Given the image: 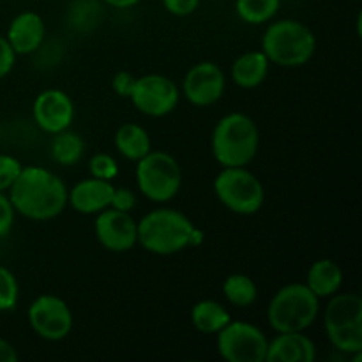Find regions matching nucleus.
Masks as SVG:
<instances>
[{
    "mask_svg": "<svg viewBox=\"0 0 362 362\" xmlns=\"http://www.w3.org/2000/svg\"><path fill=\"white\" fill-rule=\"evenodd\" d=\"M134 204H136V194H134L133 189H129V187H115L110 207L117 209V211L129 212L134 207Z\"/></svg>",
    "mask_w": 362,
    "mask_h": 362,
    "instance_id": "31",
    "label": "nucleus"
},
{
    "mask_svg": "<svg viewBox=\"0 0 362 362\" xmlns=\"http://www.w3.org/2000/svg\"><path fill=\"white\" fill-rule=\"evenodd\" d=\"M21 168L23 165L16 158L9 154H0V191L9 189L11 184L20 175Z\"/></svg>",
    "mask_w": 362,
    "mask_h": 362,
    "instance_id": "29",
    "label": "nucleus"
},
{
    "mask_svg": "<svg viewBox=\"0 0 362 362\" xmlns=\"http://www.w3.org/2000/svg\"><path fill=\"white\" fill-rule=\"evenodd\" d=\"M331 297L324 313L325 331L362 322V299L357 293H334Z\"/></svg>",
    "mask_w": 362,
    "mask_h": 362,
    "instance_id": "19",
    "label": "nucleus"
},
{
    "mask_svg": "<svg viewBox=\"0 0 362 362\" xmlns=\"http://www.w3.org/2000/svg\"><path fill=\"white\" fill-rule=\"evenodd\" d=\"M14 62H16V53L11 48L9 41L0 35V80L13 71Z\"/></svg>",
    "mask_w": 362,
    "mask_h": 362,
    "instance_id": "32",
    "label": "nucleus"
},
{
    "mask_svg": "<svg viewBox=\"0 0 362 362\" xmlns=\"http://www.w3.org/2000/svg\"><path fill=\"white\" fill-rule=\"evenodd\" d=\"M317 350L313 341L303 332H278L269 341L265 362H313Z\"/></svg>",
    "mask_w": 362,
    "mask_h": 362,
    "instance_id": "16",
    "label": "nucleus"
},
{
    "mask_svg": "<svg viewBox=\"0 0 362 362\" xmlns=\"http://www.w3.org/2000/svg\"><path fill=\"white\" fill-rule=\"evenodd\" d=\"M214 193L228 211L240 216L257 214L265 202V191L246 166L223 168L214 179Z\"/></svg>",
    "mask_w": 362,
    "mask_h": 362,
    "instance_id": "7",
    "label": "nucleus"
},
{
    "mask_svg": "<svg viewBox=\"0 0 362 362\" xmlns=\"http://www.w3.org/2000/svg\"><path fill=\"white\" fill-rule=\"evenodd\" d=\"M115 147L129 161H140L152 151L151 136L141 126L134 122L122 124L115 133Z\"/></svg>",
    "mask_w": 362,
    "mask_h": 362,
    "instance_id": "20",
    "label": "nucleus"
},
{
    "mask_svg": "<svg viewBox=\"0 0 362 362\" xmlns=\"http://www.w3.org/2000/svg\"><path fill=\"white\" fill-rule=\"evenodd\" d=\"M165 9L173 16H189L200 6V0H163Z\"/></svg>",
    "mask_w": 362,
    "mask_h": 362,
    "instance_id": "33",
    "label": "nucleus"
},
{
    "mask_svg": "<svg viewBox=\"0 0 362 362\" xmlns=\"http://www.w3.org/2000/svg\"><path fill=\"white\" fill-rule=\"evenodd\" d=\"M45 34L46 27L42 18L37 13L25 11L11 21L6 39L16 55H32L42 46Z\"/></svg>",
    "mask_w": 362,
    "mask_h": 362,
    "instance_id": "14",
    "label": "nucleus"
},
{
    "mask_svg": "<svg viewBox=\"0 0 362 362\" xmlns=\"http://www.w3.org/2000/svg\"><path fill=\"white\" fill-rule=\"evenodd\" d=\"M281 0H235V13L244 23L264 25L278 14Z\"/></svg>",
    "mask_w": 362,
    "mask_h": 362,
    "instance_id": "23",
    "label": "nucleus"
},
{
    "mask_svg": "<svg viewBox=\"0 0 362 362\" xmlns=\"http://www.w3.org/2000/svg\"><path fill=\"white\" fill-rule=\"evenodd\" d=\"M225 85L226 80L221 67L205 60L187 71L182 81V92L191 105L211 106L223 98Z\"/></svg>",
    "mask_w": 362,
    "mask_h": 362,
    "instance_id": "12",
    "label": "nucleus"
},
{
    "mask_svg": "<svg viewBox=\"0 0 362 362\" xmlns=\"http://www.w3.org/2000/svg\"><path fill=\"white\" fill-rule=\"evenodd\" d=\"M14 212L32 221L57 218L67 205V187L59 175L42 166H23L9 189Z\"/></svg>",
    "mask_w": 362,
    "mask_h": 362,
    "instance_id": "1",
    "label": "nucleus"
},
{
    "mask_svg": "<svg viewBox=\"0 0 362 362\" xmlns=\"http://www.w3.org/2000/svg\"><path fill=\"white\" fill-rule=\"evenodd\" d=\"M136 184L145 198L156 204H166L179 194L182 172L173 156L151 151L136 161Z\"/></svg>",
    "mask_w": 362,
    "mask_h": 362,
    "instance_id": "6",
    "label": "nucleus"
},
{
    "mask_svg": "<svg viewBox=\"0 0 362 362\" xmlns=\"http://www.w3.org/2000/svg\"><path fill=\"white\" fill-rule=\"evenodd\" d=\"M317 37L297 20H278L271 23L262 37V52L281 67H300L313 57Z\"/></svg>",
    "mask_w": 362,
    "mask_h": 362,
    "instance_id": "4",
    "label": "nucleus"
},
{
    "mask_svg": "<svg viewBox=\"0 0 362 362\" xmlns=\"http://www.w3.org/2000/svg\"><path fill=\"white\" fill-rule=\"evenodd\" d=\"M18 354L9 341L0 338V362H16Z\"/></svg>",
    "mask_w": 362,
    "mask_h": 362,
    "instance_id": "35",
    "label": "nucleus"
},
{
    "mask_svg": "<svg viewBox=\"0 0 362 362\" xmlns=\"http://www.w3.org/2000/svg\"><path fill=\"white\" fill-rule=\"evenodd\" d=\"M14 214L16 212H14L9 197L4 194V191H0V239L9 235L14 225Z\"/></svg>",
    "mask_w": 362,
    "mask_h": 362,
    "instance_id": "30",
    "label": "nucleus"
},
{
    "mask_svg": "<svg viewBox=\"0 0 362 362\" xmlns=\"http://www.w3.org/2000/svg\"><path fill=\"white\" fill-rule=\"evenodd\" d=\"M0 138H2V127H0Z\"/></svg>",
    "mask_w": 362,
    "mask_h": 362,
    "instance_id": "37",
    "label": "nucleus"
},
{
    "mask_svg": "<svg viewBox=\"0 0 362 362\" xmlns=\"http://www.w3.org/2000/svg\"><path fill=\"white\" fill-rule=\"evenodd\" d=\"M28 324L32 331L48 341L67 338L73 329V313L66 300L57 296H39L28 308Z\"/></svg>",
    "mask_w": 362,
    "mask_h": 362,
    "instance_id": "10",
    "label": "nucleus"
},
{
    "mask_svg": "<svg viewBox=\"0 0 362 362\" xmlns=\"http://www.w3.org/2000/svg\"><path fill=\"white\" fill-rule=\"evenodd\" d=\"M260 145L257 124L244 113H228L212 131V154L223 168L246 166Z\"/></svg>",
    "mask_w": 362,
    "mask_h": 362,
    "instance_id": "3",
    "label": "nucleus"
},
{
    "mask_svg": "<svg viewBox=\"0 0 362 362\" xmlns=\"http://www.w3.org/2000/svg\"><path fill=\"white\" fill-rule=\"evenodd\" d=\"M32 115L35 124L45 133L57 134L64 129H69L74 119V105L64 90L48 88L35 98Z\"/></svg>",
    "mask_w": 362,
    "mask_h": 362,
    "instance_id": "13",
    "label": "nucleus"
},
{
    "mask_svg": "<svg viewBox=\"0 0 362 362\" xmlns=\"http://www.w3.org/2000/svg\"><path fill=\"white\" fill-rule=\"evenodd\" d=\"M138 112L148 117H165L179 105V88L175 81L163 74H145L134 78L129 94Z\"/></svg>",
    "mask_w": 362,
    "mask_h": 362,
    "instance_id": "9",
    "label": "nucleus"
},
{
    "mask_svg": "<svg viewBox=\"0 0 362 362\" xmlns=\"http://www.w3.org/2000/svg\"><path fill=\"white\" fill-rule=\"evenodd\" d=\"M320 299L306 283H292L274 293L267 308V318L276 332H304L318 317Z\"/></svg>",
    "mask_w": 362,
    "mask_h": 362,
    "instance_id": "5",
    "label": "nucleus"
},
{
    "mask_svg": "<svg viewBox=\"0 0 362 362\" xmlns=\"http://www.w3.org/2000/svg\"><path fill=\"white\" fill-rule=\"evenodd\" d=\"M343 283V271L334 260L329 258H322L317 260L310 267L306 276V286L318 297V299H325L331 297L341 288Z\"/></svg>",
    "mask_w": 362,
    "mask_h": 362,
    "instance_id": "17",
    "label": "nucleus"
},
{
    "mask_svg": "<svg viewBox=\"0 0 362 362\" xmlns=\"http://www.w3.org/2000/svg\"><path fill=\"white\" fill-rule=\"evenodd\" d=\"M327 338L336 350L345 354L362 352V322L329 329Z\"/></svg>",
    "mask_w": 362,
    "mask_h": 362,
    "instance_id": "25",
    "label": "nucleus"
},
{
    "mask_svg": "<svg viewBox=\"0 0 362 362\" xmlns=\"http://www.w3.org/2000/svg\"><path fill=\"white\" fill-rule=\"evenodd\" d=\"M113 191L115 186L110 180L90 177L78 182L67 193V204H71V207L80 214H99L110 207Z\"/></svg>",
    "mask_w": 362,
    "mask_h": 362,
    "instance_id": "15",
    "label": "nucleus"
},
{
    "mask_svg": "<svg viewBox=\"0 0 362 362\" xmlns=\"http://www.w3.org/2000/svg\"><path fill=\"white\" fill-rule=\"evenodd\" d=\"M138 243L145 251L159 257L180 253L200 237L198 230L182 212L175 209H154L136 223Z\"/></svg>",
    "mask_w": 362,
    "mask_h": 362,
    "instance_id": "2",
    "label": "nucleus"
},
{
    "mask_svg": "<svg viewBox=\"0 0 362 362\" xmlns=\"http://www.w3.org/2000/svg\"><path fill=\"white\" fill-rule=\"evenodd\" d=\"M85 152V144L78 133L64 129L53 134L49 154L52 159L60 166H73L81 159Z\"/></svg>",
    "mask_w": 362,
    "mask_h": 362,
    "instance_id": "22",
    "label": "nucleus"
},
{
    "mask_svg": "<svg viewBox=\"0 0 362 362\" xmlns=\"http://www.w3.org/2000/svg\"><path fill=\"white\" fill-rule=\"evenodd\" d=\"M133 83H134V76L131 73H127V71H120V73H117L112 81L113 90H115L120 98H129Z\"/></svg>",
    "mask_w": 362,
    "mask_h": 362,
    "instance_id": "34",
    "label": "nucleus"
},
{
    "mask_svg": "<svg viewBox=\"0 0 362 362\" xmlns=\"http://www.w3.org/2000/svg\"><path fill=\"white\" fill-rule=\"evenodd\" d=\"M94 232L99 244L112 253H126L138 243L136 221L129 212L108 207L98 214L94 221Z\"/></svg>",
    "mask_w": 362,
    "mask_h": 362,
    "instance_id": "11",
    "label": "nucleus"
},
{
    "mask_svg": "<svg viewBox=\"0 0 362 362\" xmlns=\"http://www.w3.org/2000/svg\"><path fill=\"white\" fill-rule=\"evenodd\" d=\"M223 293L233 306L247 308L257 300L258 290L253 279L246 274H232L223 283Z\"/></svg>",
    "mask_w": 362,
    "mask_h": 362,
    "instance_id": "24",
    "label": "nucleus"
},
{
    "mask_svg": "<svg viewBox=\"0 0 362 362\" xmlns=\"http://www.w3.org/2000/svg\"><path fill=\"white\" fill-rule=\"evenodd\" d=\"M269 59L262 52H246L233 62L232 80L240 88H255L262 85L269 73Z\"/></svg>",
    "mask_w": 362,
    "mask_h": 362,
    "instance_id": "18",
    "label": "nucleus"
},
{
    "mask_svg": "<svg viewBox=\"0 0 362 362\" xmlns=\"http://www.w3.org/2000/svg\"><path fill=\"white\" fill-rule=\"evenodd\" d=\"M269 339L247 322L230 320L218 332V352L228 362H265Z\"/></svg>",
    "mask_w": 362,
    "mask_h": 362,
    "instance_id": "8",
    "label": "nucleus"
},
{
    "mask_svg": "<svg viewBox=\"0 0 362 362\" xmlns=\"http://www.w3.org/2000/svg\"><path fill=\"white\" fill-rule=\"evenodd\" d=\"M108 6L115 7V9H129V7L136 6L140 0H105Z\"/></svg>",
    "mask_w": 362,
    "mask_h": 362,
    "instance_id": "36",
    "label": "nucleus"
},
{
    "mask_svg": "<svg viewBox=\"0 0 362 362\" xmlns=\"http://www.w3.org/2000/svg\"><path fill=\"white\" fill-rule=\"evenodd\" d=\"M230 320H232L230 313L218 300H200L191 310V322L194 329L204 334H218Z\"/></svg>",
    "mask_w": 362,
    "mask_h": 362,
    "instance_id": "21",
    "label": "nucleus"
},
{
    "mask_svg": "<svg viewBox=\"0 0 362 362\" xmlns=\"http://www.w3.org/2000/svg\"><path fill=\"white\" fill-rule=\"evenodd\" d=\"M88 170H90V175L95 177V179L112 180L119 173V165L110 154L99 152V154L92 156V159L88 161Z\"/></svg>",
    "mask_w": 362,
    "mask_h": 362,
    "instance_id": "28",
    "label": "nucleus"
},
{
    "mask_svg": "<svg viewBox=\"0 0 362 362\" xmlns=\"http://www.w3.org/2000/svg\"><path fill=\"white\" fill-rule=\"evenodd\" d=\"M101 16V6L98 0H78L71 11V23L78 30H90Z\"/></svg>",
    "mask_w": 362,
    "mask_h": 362,
    "instance_id": "26",
    "label": "nucleus"
},
{
    "mask_svg": "<svg viewBox=\"0 0 362 362\" xmlns=\"http://www.w3.org/2000/svg\"><path fill=\"white\" fill-rule=\"evenodd\" d=\"M18 296H20V288H18L16 278L9 269L0 265V313L14 310L18 304Z\"/></svg>",
    "mask_w": 362,
    "mask_h": 362,
    "instance_id": "27",
    "label": "nucleus"
}]
</instances>
